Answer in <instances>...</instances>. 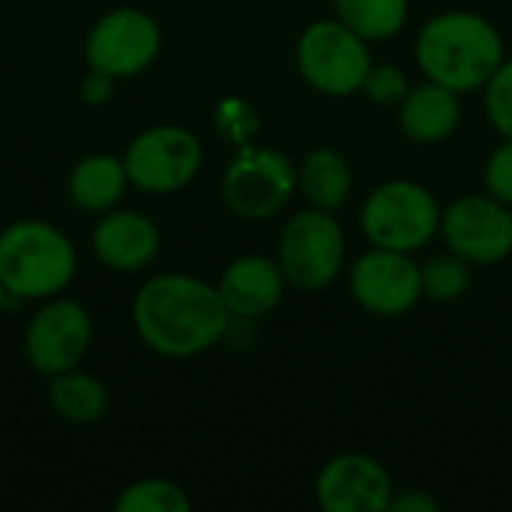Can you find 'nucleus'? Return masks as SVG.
<instances>
[{
    "label": "nucleus",
    "instance_id": "1",
    "mask_svg": "<svg viewBox=\"0 0 512 512\" xmlns=\"http://www.w3.org/2000/svg\"><path fill=\"white\" fill-rule=\"evenodd\" d=\"M141 345L168 360H189L216 348L234 318L216 285L192 273H159L141 282L129 309Z\"/></svg>",
    "mask_w": 512,
    "mask_h": 512
},
{
    "label": "nucleus",
    "instance_id": "2",
    "mask_svg": "<svg viewBox=\"0 0 512 512\" xmlns=\"http://www.w3.org/2000/svg\"><path fill=\"white\" fill-rule=\"evenodd\" d=\"M414 57L423 78L462 96L483 90L492 72L504 63L507 51L501 30L486 15L447 9L420 27Z\"/></svg>",
    "mask_w": 512,
    "mask_h": 512
},
{
    "label": "nucleus",
    "instance_id": "3",
    "mask_svg": "<svg viewBox=\"0 0 512 512\" xmlns=\"http://www.w3.org/2000/svg\"><path fill=\"white\" fill-rule=\"evenodd\" d=\"M78 273V249L45 219H18L0 231V282L12 300L42 303L63 294Z\"/></svg>",
    "mask_w": 512,
    "mask_h": 512
},
{
    "label": "nucleus",
    "instance_id": "4",
    "mask_svg": "<svg viewBox=\"0 0 512 512\" xmlns=\"http://www.w3.org/2000/svg\"><path fill=\"white\" fill-rule=\"evenodd\" d=\"M360 231L369 246L420 252L441 231V204L417 180L393 177L378 183L360 207Z\"/></svg>",
    "mask_w": 512,
    "mask_h": 512
},
{
    "label": "nucleus",
    "instance_id": "5",
    "mask_svg": "<svg viewBox=\"0 0 512 512\" xmlns=\"http://www.w3.org/2000/svg\"><path fill=\"white\" fill-rule=\"evenodd\" d=\"M300 78L321 96L345 99L360 93L366 72L372 69L369 42L348 24L333 18H318L303 27L294 48Z\"/></svg>",
    "mask_w": 512,
    "mask_h": 512
},
{
    "label": "nucleus",
    "instance_id": "6",
    "mask_svg": "<svg viewBox=\"0 0 512 512\" xmlns=\"http://www.w3.org/2000/svg\"><path fill=\"white\" fill-rule=\"evenodd\" d=\"M276 261L291 288L327 291L345 270V231L330 210L303 207L279 231Z\"/></svg>",
    "mask_w": 512,
    "mask_h": 512
},
{
    "label": "nucleus",
    "instance_id": "7",
    "mask_svg": "<svg viewBox=\"0 0 512 512\" xmlns=\"http://www.w3.org/2000/svg\"><path fill=\"white\" fill-rule=\"evenodd\" d=\"M297 192V165L279 147L243 144L231 156L222 174V201L225 207L246 219L264 222L282 213Z\"/></svg>",
    "mask_w": 512,
    "mask_h": 512
},
{
    "label": "nucleus",
    "instance_id": "8",
    "mask_svg": "<svg viewBox=\"0 0 512 512\" xmlns=\"http://www.w3.org/2000/svg\"><path fill=\"white\" fill-rule=\"evenodd\" d=\"M120 156L129 186L147 195H174L186 189L204 165L201 138L180 123L141 129Z\"/></svg>",
    "mask_w": 512,
    "mask_h": 512
},
{
    "label": "nucleus",
    "instance_id": "9",
    "mask_svg": "<svg viewBox=\"0 0 512 512\" xmlns=\"http://www.w3.org/2000/svg\"><path fill=\"white\" fill-rule=\"evenodd\" d=\"M93 345V315L72 297H48L24 327V360L39 378L78 369Z\"/></svg>",
    "mask_w": 512,
    "mask_h": 512
},
{
    "label": "nucleus",
    "instance_id": "10",
    "mask_svg": "<svg viewBox=\"0 0 512 512\" xmlns=\"http://www.w3.org/2000/svg\"><path fill=\"white\" fill-rule=\"evenodd\" d=\"M162 51L159 21L138 6H117L99 15L84 36V63L111 78H135L147 72Z\"/></svg>",
    "mask_w": 512,
    "mask_h": 512
},
{
    "label": "nucleus",
    "instance_id": "11",
    "mask_svg": "<svg viewBox=\"0 0 512 512\" xmlns=\"http://www.w3.org/2000/svg\"><path fill=\"white\" fill-rule=\"evenodd\" d=\"M450 252L471 267H492L512 255V207L489 192L453 198L441 210V231Z\"/></svg>",
    "mask_w": 512,
    "mask_h": 512
},
{
    "label": "nucleus",
    "instance_id": "12",
    "mask_svg": "<svg viewBox=\"0 0 512 512\" xmlns=\"http://www.w3.org/2000/svg\"><path fill=\"white\" fill-rule=\"evenodd\" d=\"M348 291L354 303L375 318L408 315L423 300L420 264L411 252L372 246L351 264Z\"/></svg>",
    "mask_w": 512,
    "mask_h": 512
},
{
    "label": "nucleus",
    "instance_id": "13",
    "mask_svg": "<svg viewBox=\"0 0 512 512\" xmlns=\"http://www.w3.org/2000/svg\"><path fill=\"white\" fill-rule=\"evenodd\" d=\"M393 477L369 453H336L315 477V501L324 512H387Z\"/></svg>",
    "mask_w": 512,
    "mask_h": 512
},
{
    "label": "nucleus",
    "instance_id": "14",
    "mask_svg": "<svg viewBox=\"0 0 512 512\" xmlns=\"http://www.w3.org/2000/svg\"><path fill=\"white\" fill-rule=\"evenodd\" d=\"M90 246L102 267L114 273H141L159 258L162 234L147 213L114 207L96 219Z\"/></svg>",
    "mask_w": 512,
    "mask_h": 512
},
{
    "label": "nucleus",
    "instance_id": "15",
    "mask_svg": "<svg viewBox=\"0 0 512 512\" xmlns=\"http://www.w3.org/2000/svg\"><path fill=\"white\" fill-rule=\"evenodd\" d=\"M288 279L270 255H240L216 279V291L234 321H258L279 309Z\"/></svg>",
    "mask_w": 512,
    "mask_h": 512
},
{
    "label": "nucleus",
    "instance_id": "16",
    "mask_svg": "<svg viewBox=\"0 0 512 512\" xmlns=\"http://www.w3.org/2000/svg\"><path fill=\"white\" fill-rule=\"evenodd\" d=\"M396 117L408 141L441 144L459 129V120H462L459 93L426 78L423 84H414L408 90V96L396 108Z\"/></svg>",
    "mask_w": 512,
    "mask_h": 512
},
{
    "label": "nucleus",
    "instance_id": "17",
    "mask_svg": "<svg viewBox=\"0 0 512 512\" xmlns=\"http://www.w3.org/2000/svg\"><path fill=\"white\" fill-rule=\"evenodd\" d=\"M129 189L123 156L114 153H87L81 156L66 177V195L75 210L102 216L114 207H120L123 195Z\"/></svg>",
    "mask_w": 512,
    "mask_h": 512
},
{
    "label": "nucleus",
    "instance_id": "18",
    "mask_svg": "<svg viewBox=\"0 0 512 512\" xmlns=\"http://www.w3.org/2000/svg\"><path fill=\"white\" fill-rule=\"evenodd\" d=\"M297 189L303 192L309 207L336 213L339 207H345L354 189L348 159L336 147H312L297 165Z\"/></svg>",
    "mask_w": 512,
    "mask_h": 512
},
{
    "label": "nucleus",
    "instance_id": "19",
    "mask_svg": "<svg viewBox=\"0 0 512 512\" xmlns=\"http://www.w3.org/2000/svg\"><path fill=\"white\" fill-rule=\"evenodd\" d=\"M48 405L69 426H93L108 414V387L78 366L48 378Z\"/></svg>",
    "mask_w": 512,
    "mask_h": 512
},
{
    "label": "nucleus",
    "instance_id": "20",
    "mask_svg": "<svg viewBox=\"0 0 512 512\" xmlns=\"http://www.w3.org/2000/svg\"><path fill=\"white\" fill-rule=\"evenodd\" d=\"M333 15L369 45L399 36L408 24V0H330Z\"/></svg>",
    "mask_w": 512,
    "mask_h": 512
},
{
    "label": "nucleus",
    "instance_id": "21",
    "mask_svg": "<svg viewBox=\"0 0 512 512\" xmlns=\"http://www.w3.org/2000/svg\"><path fill=\"white\" fill-rule=\"evenodd\" d=\"M114 510L120 512H189L192 498L186 489L168 477H141L129 483L117 498Z\"/></svg>",
    "mask_w": 512,
    "mask_h": 512
},
{
    "label": "nucleus",
    "instance_id": "22",
    "mask_svg": "<svg viewBox=\"0 0 512 512\" xmlns=\"http://www.w3.org/2000/svg\"><path fill=\"white\" fill-rule=\"evenodd\" d=\"M420 285H423V300L456 303L471 288V264L450 249L438 252L420 264Z\"/></svg>",
    "mask_w": 512,
    "mask_h": 512
},
{
    "label": "nucleus",
    "instance_id": "23",
    "mask_svg": "<svg viewBox=\"0 0 512 512\" xmlns=\"http://www.w3.org/2000/svg\"><path fill=\"white\" fill-rule=\"evenodd\" d=\"M261 126V117L255 111V105L249 99H240V96H228L216 105L213 111V129L222 141L234 144V147H243L255 138Z\"/></svg>",
    "mask_w": 512,
    "mask_h": 512
},
{
    "label": "nucleus",
    "instance_id": "24",
    "mask_svg": "<svg viewBox=\"0 0 512 512\" xmlns=\"http://www.w3.org/2000/svg\"><path fill=\"white\" fill-rule=\"evenodd\" d=\"M483 108H486L492 129L501 138H512V57H504V63L486 81Z\"/></svg>",
    "mask_w": 512,
    "mask_h": 512
},
{
    "label": "nucleus",
    "instance_id": "25",
    "mask_svg": "<svg viewBox=\"0 0 512 512\" xmlns=\"http://www.w3.org/2000/svg\"><path fill=\"white\" fill-rule=\"evenodd\" d=\"M408 90H411V81L396 63H372L360 87V93L378 108H399Z\"/></svg>",
    "mask_w": 512,
    "mask_h": 512
},
{
    "label": "nucleus",
    "instance_id": "26",
    "mask_svg": "<svg viewBox=\"0 0 512 512\" xmlns=\"http://www.w3.org/2000/svg\"><path fill=\"white\" fill-rule=\"evenodd\" d=\"M483 186L492 198L512 207V138H504L486 159Z\"/></svg>",
    "mask_w": 512,
    "mask_h": 512
},
{
    "label": "nucleus",
    "instance_id": "27",
    "mask_svg": "<svg viewBox=\"0 0 512 512\" xmlns=\"http://www.w3.org/2000/svg\"><path fill=\"white\" fill-rule=\"evenodd\" d=\"M78 93H81V102H84V105L102 108V105H108V102L114 99V93H117V78H111L108 72H99V69H90V66H87Z\"/></svg>",
    "mask_w": 512,
    "mask_h": 512
},
{
    "label": "nucleus",
    "instance_id": "28",
    "mask_svg": "<svg viewBox=\"0 0 512 512\" xmlns=\"http://www.w3.org/2000/svg\"><path fill=\"white\" fill-rule=\"evenodd\" d=\"M441 510V501L432 498L429 492L423 489H402V492H393L390 498V507L387 512H438Z\"/></svg>",
    "mask_w": 512,
    "mask_h": 512
},
{
    "label": "nucleus",
    "instance_id": "29",
    "mask_svg": "<svg viewBox=\"0 0 512 512\" xmlns=\"http://www.w3.org/2000/svg\"><path fill=\"white\" fill-rule=\"evenodd\" d=\"M9 300H12V297H9V291H6V285L0 282V315L6 312V306H9Z\"/></svg>",
    "mask_w": 512,
    "mask_h": 512
}]
</instances>
